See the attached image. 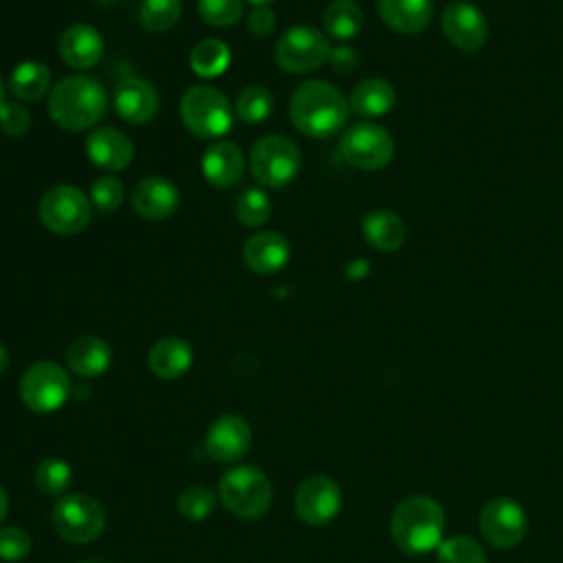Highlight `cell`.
Returning a JSON list of instances; mask_svg holds the SVG:
<instances>
[{
    "instance_id": "obj_13",
    "label": "cell",
    "mask_w": 563,
    "mask_h": 563,
    "mask_svg": "<svg viewBox=\"0 0 563 563\" xmlns=\"http://www.w3.org/2000/svg\"><path fill=\"white\" fill-rule=\"evenodd\" d=\"M295 510L308 526H325L341 510V488L328 475H310L295 490Z\"/></svg>"
},
{
    "instance_id": "obj_24",
    "label": "cell",
    "mask_w": 563,
    "mask_h": 563,
    "mask_svg": "<svg viewBox=\"0 0 563 563\" xmlns=\"http://www.w3.org/2000/svg\"><path fill=\"white\" fill-rule=\"evenodd\" d=\"M350 110L365 119H378L387 114L396 103L394 86L383 77H367L358 81L350 92Z\"/></svg>"
},
{
    "instance_id": "obj_22",
    "label": "cell",
    "mask_w": 563,
    "mask_h": 563,
    "mask_svg": "<svg viewBox=\"0 0 563 563\" xmlns=\"http://www.w3.org/2000/svg\"><path fill=\"white\" fill-rule=\"evenodd\" d=\"M205 178L216 187H231L242 178L244 156L238 145L229 141L213 143L200 161Z\"/></svg>"
},
{
    "instance_id": "obj_26",
    "label": "cell",
    "mask_w": 563,
    "mask_h": 563,
    "mask_svg": "<svg viewBox=\"0 0 563 563\" xmlns=\"http://www.w3.org/2000/svg\"><path fill=\"white\" fill-rule=\"evenodd\" d=\"M363 238L372 249L391 253L405 244L407 227L398 213L389 209H374L363 218Z\"/></svg>"
},
{
    "instance_id": "obj_18",
    "label": "cell",
    "mask_w": 563,
    "mask_h": 563,
    "mask_svg": "<svg viewBox=\"0 0 563 563\" xmlns=\"http://www.w3.org/2000/svg\"><path fill=\"white\" fill-rule=\"evenodd\" d=\"M180 202L176 185L161 176L141 178L132 189V207L145 220L169 218Z\"/></svg>"
},
{
    "instance_id": "obj_11",
    "label": "cell",
    "mask_w": 563,
    "mask_h": 563,
    "mask_svg": "<svg viewBox=\"0 0 563 563\" xmlns=\"http://www.w3.org/2000/svg\"><path fill=\"white\" fill-rule=\"evenodd\" d=\"M341 156L365 172L383 169L394 156V136L376 123H356L347 128L339 141Z\"/></svg>"
},
{
    "instance_id": "obj_30",
    "label": "cell",
    "mask_w": 563,
    "mask_h": 563,
    "mask_svg": "<svg viewBox=\"0 0 563 563\" xmlns=\"http://www.w3.org/2000/svg\"><path fill=\"white\" fill-rule=\"evenodd\" d=\"M73 479V471L68 462L62 457H44L35 468V486L42 495L62 497Z\"/></svg>"
},
{
    "instance_id": "obj_23",
    "label": "cell",
    "mask_w": 563,
    "mask_h": 563,
    "mask_svg": "<svg viewBox=\"0 0 563 563\" xmlns=\"http://www.w3.org/2000/svg\"><path fill=\"white\" fill-rule=\"evenodd\" d=\"M191 361H194V352L189 343L178 336L158 339L147 354V365L152 374H156L163 380H174L187 374V369L191 367Z\"/></svg>"
},
{
    "instance_id": "obj_43",
    "label": "cell",
    "mask_w": 563,
    "mask_h": 563,
    "mask_svg": "<svg viewBox=\"0 0 563 563\" xmlns=\"http://www.w3.org/2000/svg\"><path fill=\"white\" fill-rule=\"evenodd\" d=\"M7 510H9V497H7L4 488L0 486V521L7 517Z\"/></svg>"
},
{
    "instance_id": "obj_45",
    "label": "cell",
    "mask_w": 563,
    "mask_h": 563,
    "mask_svg": "<svg viewBox=\"0 0 563 563\" xmlns=\"http://www.w3.org/2000/svg\"><path fill=\"white\" fill-rule=\"evenodd\" d=\"M4 103V84H2V79H0V106Z\"/></svg>"
},
{
    "instance_id": "obj_42",
    "label": "cell",
    "mask_w": 563,
    "mask_h": 563,
    "mask_svg": "<svg viewBox=\"0 0 563 563\" xmlns=\"http://www.w3.org/2000/svg\"><path fill=\"white\" fill-rule=\"evenodd\" d=\"M367 273H369V266H367L365 260H354V262L347 264V277H350V279H361V277H365Z\"/></svg>"
},
{
    "instance_id": "obj_20",
    "label": "cell",
    "mask_w": 563,
    "mask_h": 563,
    "mask_svg": "<svg viewBox=\"0 0 563 563\" xmlns=\"http://www.w3.org/2000/svg\"><path fill=\"white\" fill-rule=\"evenodd\" d=\"M59 55L70 68H92L103 55V37L90 24H70L59 37Z\"/></svg>"
},
{
    "instance_id": "obj_1",
    "label": "cell",
    "mask_w": 563,
    "mask_h": 563,
    "mask_svg": "<svg viewBox=\"0 0 563 563\" xmlns=\"http://www.w3.org/2000/svg\"><path fill=\"white\" fill-rule=\"evenodd\" d=\"M288 114L301 134L312 139H330L347 123L350 103L332 84L310 79L297 86L292 92Z\"/></svg>"
},
{
    "instance_id": "obj_9",
    "label": "cell",
    "mask_w": 563,
    "mask_h": 563,
    "mask_svg": "<svg viewBox=\"0 0 563 563\" xmlns=\"http://www.w3.org/2000/svg\"><path fill=\"white\" fill-rule=\"evenodd\" d=\"M42 224L57 235H73L88 227L92 205L86 194L73 185L51 187L37 207Z\"/></svg>"
},
{
    "instance_id": "obj_32",
    "label": "cell",
    "mask_w": 563,
    "mask_h": 563,
    "mask_svg": "<svg viewBox=\"0 0 563 563\" xmlns=\"http://www.w3.org/2000/svg\"><path fill=\"white\" fill-rule=\"evenodd\" d=\"M273 110V95L264 86H249L235 101V114L244 123H262Z\"/></svg>"
},
{
    "instance_id": "obj_34",
    "label": "cell",
    "mask_w": 563,
    "mask_h": 563,
    "mask_svg": "<svg viewBox=\"0 0 563 563\" xmlns=\"http://www.w3.org/2000/svg\"><path fill=\"white\" fill-rule=\"evenodd\" d=\"M178 512L191 521L207 519L216 508V495L207 486H187L178 495Z\"/></svg>"
},
{
    "instance_id": "obj_25",
    "label": "cell",
    "mask_w": 563,
    "mask_h": 563,
    "mask_svg": "<svg viewBox=\"0 0 563 563\" xmlns=\"http://www.w3.org/2000/svg\"><path fill=\"white\" fill-rule=\"evenodd\" d=\"M66 363L77 376L95 378V376H101L110 367L112 350L103 339L86 334L70 343V347L66 352Z\"/></svg>"
},
{
    "instance_id": "obj_47",
    "label": "cell",
    "mask_w": 563,
    "mask_h": 563,
    "mask_svg": "<svg viewBox=\"0 0 563 563\" xmlns=\"http://www.w3.org/2000/svg\"><path fill=\"white\" fill-rule=\"evenodd\" d=\"M97 2H103V4H110V2H117V0H97Z\"/></svg>"
},
{
    "instance_id": "obj_19",
    "label": "cell",
    "mask_w": 563,
    "mask_h": 563,
    "mask_svg": "<svg viewBox=\"0 0 563 563\" xmlns=\"http://www.w3.org/2000/svg\"><path fill=\"white\" fill-rule=\"evenodd\" d=\"M242 257L253 273L273 275L288 264L290 244L279 231H262L246 240Z\"/></svg>"
},
{
    "instance_id": "obj_33",
    "label": "cell",
    "mask_w": 563,
    "mask_h": 563,
    "mask_svg": "<svg viewBox=\"0 0 563 563\" xmlns=\"http://www.w3.org/2000/svg\"><path fill=\"white\" fill-rule=\"evenodd\" d=\"M180 0H143L139 22L147 31H167L180 20Z\"/></svg>"
},
{
    "instance_id": "obj_38",
    "label": "cell",
    "mask_w": 563,
    "mask_h": 563,
    "mask_svg": "<svg viewBox=\"0 0 563 563\" xmlns=\"http://www.w3.org/2000/svg\"><path fill=\"white\" fill-rule=\"evenodd\" d=\"M31 534L20 526L0 528V561L18 563L31 554Z\"/></svg>"
},
{
    "instance_id": "obj_28",
    "label": "cell",
    "mask_w": 563,
    "mask_h": 563,
    "mask_svg": "<svg viewBox=\"0 0 563 563\" xmlns=\"http://www.w3.org/2000/svg\"><path fill=\"white\" fill-rule=\"evenodd\" d=\"M323 26L336 40H352L363 26V11L354 0H332L323 11Z\"/></svg>"
},
{
    "instance_id": "obj_31",
    "label": "cell",
    "mask_w": 563,
    "mask_h": 563,
    "mask_svg": "<svg viewBox=\"0 0 563 563\" xmlns=\"http://www.w3.org/2000/svg\"><path fill=\"white\" fill-rule=\"evenodd\" d=\"M435 559L438 563H488L484 548L466 534L442 539L435 548Z\"/></svg>"
},
{
    "instance_id": "obj_35",
    "label": "cell",
    "mask_w": 563,
    "mask_h": 563,
    "mask_svg": "<svg viewBox=\"0 0 563 563\" xmlns=\"http://www.w3.org/2000/svg\"><path fill=\"white\" fill-rule=\"evenodd\" d=\"M235 216L244 227H262L271 216V200L262 189H246L238 205Z\"/></svg>"
},
{
    "instance_id": "obj_36",
    "label": "cell",
    "mask_w": 563,
    "mask_h": 563,
    "mask_svg": "<svg viewBox=\"0 0 563 563\" xmlns=\"http://www.w3.org/2000/svg\"><path fill=\"white\" fill-rule=\"evenodd\" d=\"M198 15L211 26H231L242 15V0H198Z\"/></svg>"
},
{
    "instance_id": "obj_15",
    "label": "cell",
    "mask_w": 563,
    "mask_h": 563,
    "mask_svg": "<svg viewBox=\"0 0 563 563\" xmlns=\"http://www.w3.org/2000/svg\"><path fill=\"white\" fill-rule=\"evenodd\" d=\"M205 449L216 462H238L251 449V427L242 416H220L207 431Z\"/></svg>"
},
{
    "instance_id": "obj_46",
    "label": "cell",
    "mask_w": 563,
    "mask_h": 563,
    "mask_svg": "<svg viewBox=\"0 0 563 563\" xmlns=\"http://www.w3.org/2000/svg\"><path fill=\"white\" fill-rule=\"evenodd\" d=\"M253 4H268V2H273V0H251Z\"/></svg>"
},
{
    "instance_id": "obj_27",
    "label": "cell",
    "mask_w": 563,
    "mask_h": 563,
    "mask_svg": "<svg viewBox=\"0 0 563 563\" xmlns=\"http://www.w3.org/2000/svg\"><path fill=\"white\" fill-rule=\"evenodd\" d=\"M51 88V73L37 59L20 62L9 75V90L20 101H37Z\"/></svg>"
},
{
    "instance_id": "obj_7",
    "label": "cell",
    "mask_w": 563,
    "mask_h": 563,
    "mask_svg": "<svg viewBox=\"0 0 563 563\" xmlns=\"http://www.w3.org/2000/svg\"><path fill=\"white\" fill-rule=\"evenodd\" d=\"M106 526L103 506L86 493H68L53 506V528L68 543H90Z\"/></svg>"
},
{
    "instance_id": "obj_2",
    "label": "cell",
    "mask_w": 563,
    "mask_h": 563,
    "mask_svg": "<svg viewBox=\"0 0 563 563\" xmlns=\"http://www.w3.org/2000/svg\"><path fill=\"white\" fill-rule=\"evenodd\" d=\"M108 110L106 88L88 75H68L48 95V114L66 132H81L97 125Z\"/></svg>"
},
{
    "instance_id": "obj_17",
    "label": "cell",
    "mask_w": 563,
    "mask_h": 563,
    "mask_svg": "<svg viewBox=\"0 0 563 563\" xmlns=\"http://www.w3.org/2000/svg\"><path fill=\"white\" fill-rule=\"evenodd\" d=\"M86 152L97 167L106 172H121L134 158V143L117 128H99L88 134Z\"/></svg>"
},
{
    "instance_id": "obj_5",
    "label": "cell",
    "mask_w": 563,
    "mask_h": 563,
    "mask_svg": "<svg viewBox=\"0 0 563 563\" xmlns=\"http://www.w3.org/2000/svg\"><path fill=\"white\" fill-rule=\"evenodd\" d=\"M180 119L198 139H218L233 125V108L222 90L213 86H191L180 99Z\"/></svg>"
},
{
    "instance_id": "obj_8",
    "label": "cell",
    "mask_w": 563,
    "mask_h": 563,
    "mask_svg": "<svg viewBox=\"0 0 563 563\" xmlns=\"http://www.w3.org/2000/svg\"><path fill=\"white\" fill-rule=\"evenodd\" d=\"M73 383L55 361L33 363L20 378V398L35 413H51L66 405Z\"/></svg>"
},
{
    "instance_id": "obj_21",
    "label": "cell",
    "mask_w": 563,
    "mask_h": 563,
    "mask_svg": "<svg viewBox=\"0 0 563 563\" xmlns=\"http://www.w3.org/2000/svg\"><path fill=\"white\" fill-rule=\"evenodd\" d=\"M380 20L396 33H422L433 20V0H376Z\"/></svg>"
},
{
    "instance_id": "obj_39",
    "label": "cell",
    "mask_w": 563,
    "mask_h": 563,
    "mask_svg": "<svg viewBox=\"0 0 563 563\" xmlns=\"http://www.w3.org/2000/svg\"><path fill=\"white\" fill-rule=\"evenodd\" d=\"M31 128V112L22 103H2L0 106V130L9 136H22Z\"/></svg>"
},
{
    "instance_id": "obj_16",
    "label": "cell",
    "mask_w": 563,
    "mask_h": 563,
    "mask_svg": "<svg viewBox=\"0 0 563 563\" xmlns=\"http://www.w3.org/2000/svg\"><path fill=\"white\" fill-rule=\"evenodd\" d=\"M114 108L123 121L143 125L158 112V92L150 81L141 77L121 79L114 90Z\"/></svg>"
},
{
    "instance_id": "obj_10",
    "label": "cell",
    "mask_w": 563,
    "mask_h": 563,
    "mask_svg": "<svg viewBox=\"0 0 563 563\" xmlns=\"http://www.w3.org/2000/svg\"><path fill=\"white\" fill-rule=\"evenodd\" d=\"M330 44L325 35L310 24H295L282 33L275 44V62L286 73H310L328 62Z\"/></svg>"
},
{
    "instance_id": "obj_12",
    "label": "cell",
    "mask_w": 563,
    "mask_h": 563,
    "mask_svg": "<svg viewBox=\"0 0 563 563\" xmlns=\"http://www.w3.org/2000/svg\"><path fill=\"white\" fill-rule=\"evenodd\" d=\"M526 512L515 499L495 497L484 504L479 512V532L493 548H515L526 537Z\"/></svg>"
},
{
    "instance_id": "obj_14",
    "label": "cell",
    "mask_w": 563,
    "mask_h": 563,
    "mask_svg": "<svg viewBox=\"0 0 563 563\" xmlns=\"http://www.w3.org/2000/svg\"><path fill=\"white\" fill-rule=\"evenodd\" d=\"M442 33L460 51H479L488 40V22L479 7L466 0L449 2L442 11Z\"/></svg>"
},
{
    "instance_id": "obj_40",
    "label": "cell",
    "mask_w": 563,
    "mask_h": 563,
    "mask_svg": "<svg viewBox=\"0 0 563 563\" xmlns=\"http://www.w3.org/2000/svg\"><path fill=\"white\" fill-rule=\"evenodd\" d=\"M275 22H277V18H275L271 7L255 4L249 13V33L255 35V37H266V35L273 33Z\"/></svg>"
},
{
    "instance_id": "obj_4",
    "label": "cell",
    "mask_w": 563,
    "mask_h": 563,
    "mask_svg": "<svg viewBox=\"0 0 563 563\" xmlns=\"http://www.w3.org/2000/svg\"><path fill=\"white\" fill-rule=\"evenodd\" d=\"M222 506L240 519L262 517L273 501V486L268 475L257 466L229 468L218 484Z\"/></svg>"
},
{
    "instance_id": "obj_6",
    "label": "cell",
    "mask_w": 563,
    "mask_h": 563,
    "mask_svg": "<svg viewBox=\"0 0 563 563\" xmlns=\"http://www.w3.org/2000/svg\"><path fill=\"white\" fill-rule=\"evenodd\" d=\"M249 167L260 185L286 187L301 167L299 145L284 134H266L253 143Z\"/></svg>"
},
{
    "instance_id": "obj_3",
    "label": "cell",
    "mask_w": 563,
    "mask_h": 563,
    "mask_svg": "<svg viewBox=\"0 0 563 563\" xmlns=\"http://www.w3.org/2000/svg\"><path fill=\"white\" fill-rule=\"evenodd\" d=\"M394 543L407 554H427L435 550L444 532V510L427 495L405 497L389 521Z\"/></svg>"
},
{
    "instance_id": "obj_44",
    "label": "cell",
    "mask_w": 563,
    "mask_h": 563,
    "mask_svg": "<svg viewBox=\"0 0 563 563\" xmlns=\"http://www.w3.org/2000/svg\"><path fill=\"white\" fill-rule=\"evenodd\" d=\"M7 367H9V352H7V347L0 343V376L4 374Z\"/></svg>"
},
{
    "instance_id": "obj_37",
    "label": "cell",
    "mask_w": 563,
    "mask_h": 563,
    "mask_svg": "<svg viewBox=\"0 0 563 563\" xmlns=\"http://www.w3.org/2000/svg\"><path fill=\"white\" fill-rule=\"evenodd\" d=\"M125 198L123 191V183L114 176H99L92 185H90V205L97 207L99 211H114L121 207Z\"/></svg>"
},
{
    "instance_id": "obj_29",
    "label": "cell",
    "mask_w": 563,
    "mask_h": 563,
    "mask_svg": "<svg viewBox=\"0 0 563 563\" xmlns=\"http://www.w3.org/2000/svg\"><path fill=\"white\" fill-rule=\"evenodd\" d=\"M229 62H231L229 46L216 37L200 40L189 55V66L198 77H218L227 70Z\"/></svg>"
},
{
    "instance_id": "obj_41",
    "label": "cell",
    "mask_w": 563,
    "mask_h": 563,
    "mask_svg": "<svg viewBox=\"0 0 563 563\" xmlns=\"http://www.w3.org/2000/svg\"><path fill=\"white\" fill-rule=\"evenodd\" d=\"M328 62H330V66L336 73L347 75V73H352L358 66V53L352 46H347V44H339V46L330 48Z\"/></svg>"
}]
</instances>
